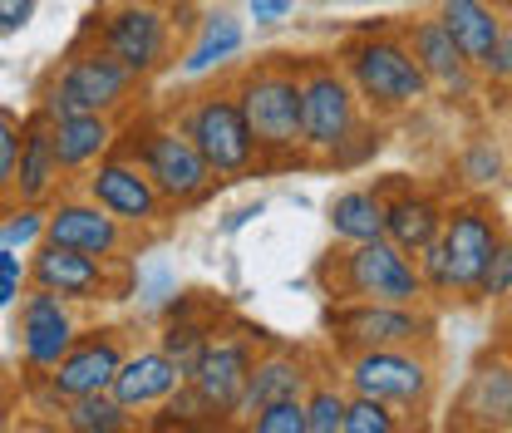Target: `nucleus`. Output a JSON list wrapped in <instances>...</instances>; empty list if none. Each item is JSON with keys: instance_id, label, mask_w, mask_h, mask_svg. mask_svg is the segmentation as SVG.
I'll return each mask as SVG.
<instances>
[{"instance_id": "1", "label": "nucleus", "mask_w": 512, "mask_h": 433, "mask_svg": "<svg viewBox=\"0 0 512 433\" xmlns=\"http://www.w3.org/2000/svg\"><path fill=\"white\" fill-rule=\"evenodd\" d=\"M365 114L370 109L360 104L340 60H301V158L330 168H355L370 158L380 133Z\"/></svg>"}, {"instance_id": "2", "label": "nucleus", "mask_w": 512, "mask_h": 433, "mask_svg": "<svg viewBox=\"0 0 512 433\" xmlns=\"http://www.w3.org/2000/svg\"><path fill=\"white\" fill-rule=\"evenodd\" d=\"M227 84H232L237 109L252 128L261 168L296 163L301 158V64L271 55V60L237 69Z\"/></svg>"}, {"instance_id": "3", "label": "nucleus", "mask_w": 512, "mask_h": 433, "mask_svg": "<svg viewBox=\"0 0 512 433\" xmlns=\"http://www.w3.org/2000/svg\"><path fill=\"white\" fill-rule=\"evenodd\" d=\"M138 84L143 79L133 69H124L89 35H79V45L40 79L35 114H45L50 124L64 119V114H124L133 104V94H138Z\"/></svg>"}, {"instance_id": "4", "label": "nucleus", "mask_w": 512, "mask_h": 433, "mask_svg": "<svg viewBox=\"0 0 512 433\" xmlns=\"http://www.w3.org/2000/svg\"><path fill=\"white\" fill-rule=\"evenodd\" d=\"M316 281L325 286L330 301H389V306H424V276L409 251H399L389 237L375 242H340L320 261Z\"/></svg>"}, {"instance_id": "5", "label": "nucleus", "mask_w": 512, "mask_h": 433, "mask_svg": "<svg viewBox=\"0 0 512 433\" xmlns=\"http://www.w3.org/2000/svg\"><path fill=\"white\" fill-rule=\"evenodd\" d=\"M340 379L350 394H370L399 409L404 424H424L439 394V360L434 345H380L340 355Z\"/></svg>"}, {"instance_id": "6", "label": "nucleus", "mask_w": 512, "mask_h": 433, "mask_svg": "<svg viewBox=\"0 0 512 433\" xmlns=\"http://www.w3.org/2000/svg\"><path fill=\"white\" fill-rule=\"evenodd\" d=\"M340 69L350 74L360 104L375 114V119H394V114H409L419 104L434 99V84L429 74L419 69V60L409 55L404 35H360L340 50Z\"/></svg>"}, {"instance_id": "7", "label": "nucleus", "mask_w": 512, "mask_h": 433, "mask_svg": "<svg viewBox=\"0 0 512 433\" xmlns=\"http://www.w3.org/2000/svg\"><path fill=\"white\" fill-rule=\"evenodd\" d=\"M188 10H163V5H148V0H109L84 35L94 45H104L138 79H153V74L173 69V60H178L183 30L192 25V20H183Z\"/></svg>"}, {"instance_id": "8", "label": "nucleus", "mask_w": 512, "mask_h": 433, "mask_svg": "<svg viewBox=\"0 0 512 433\" xmlns=\"http://www.w3.org/2000/svg\"><path fill=\"white\" fill-rule=\"evenodd\" d=\"M119 148L153 178V187L163 192V202L173 212L207 202L217 187V173L207 168L197 143L178 128V119H143V124L128 128V138H119Z\"/></svg>"}, {"instance_id": "9", "label": "nucleus", "mask_w": 512, "mask_h": 433, "mask_svg": "<svg viewBox=\"0 0 512 433\" xmlns=\"http://www.w3.org/2000/svg\"><path fill=\"white\" fill-rule=\"evenodd\" d=\"M178 128L197 143V153L207 158V168L217 173V183H232V178H247L261 168V153H256V138L242 109H237V94L232 84L222 89H197L192 99H183V109L173 114Z\"/></svg>"}, {"instance_id": "10", "label": "nucleus", "mask_w": 512, "mask_h": 433, "mask_svg": "<svg viewBox=\"0 0 512 433\" xmlns=\"http://www.w3.org/2000/svg\"><path fill=\"white\" fill-rule=\"evenodd\" d=\"M325 330L335 355L380 350V345H434L439 320L429 306H389V301H330Z\"/></svg>"}, {"instance_id": "11", "label": "nucleus", "mask_w": 512, "mask_h": 433, "mask_svg": "<svg viewBox=\"0 0 512 433\" xmlns=\"http://www.w3.org/2000/svg\"><path fill=\"white\" fill-rule=\"evenodd\" d=\"M84 197H94L109 217H119L128 232H158L168 227L173 207L163 202V192L153 187V178L128 158L124 148L104 153L89 173H84Z\"/></svg>"}, {"instance_id": "12", "label": "nucleus", "mask_w": 512, "mask_h": 433, "mask_svg": "<svg viewBox=\"0 0 512 433\" xmlns=\"http://www.w3.org/2000/svg\"><path fill=\"white\" fill-rule=\"evenodd\" d=\"M503 242V217L498 207L468 197V202H453L444 212V232H439V247L448 261V291L453 301H473L478 281H483V266L493 247Z\"/></svg>"}, {"instance_id": "13", "label": "nucleus", "mask_w": 512, "mask_h": 433, "mask_svg": "<svg viewBox=\"0 0 512 433\" xmlns=\"http://www.w3.org/2000/svg\"><path fill=\"white\" fill-rule=\"evenodd\" d=\"M256 350H261V330H212V340L202 345L197 365L188 370V384L222 414V424L242 419Z\"/></svg>"}, {"instance_id": "14", "label": "nucleus", "mask_w": 512, "mask_h": 433, "mask_svg": "<svg viewBox=\"0 0 512 433\" xmlns=\"http://www.w3.org/2000/svg\"><path fill=\"white\" fill-rule=\"evenodd\" d=\"M79 315L74 301H64L45 286H25L20 291V315H15V345L30 374H50L69 355V345L79 340Z\"/></svg>"}, {"instance_id": "15", "label": "nucleus", "mask_w": 512, "mask_h": 433, "mask_svg": "<svg viewBox=\"0 0 512 433\" xmlns=\"http://www.w3.org/2000/svg\"><path fill=\"white\" fill-rule=\"evenodd\" d=\"M30 286H45L74 306H89V301H119L124 286L114 281V261H99V256H84L74 247L60 242H40L30 251Z\"/></svg>"}, {"instance_id": "16", "label": "nucleus", "mask_w": 512, "mask_h": 433, "mask_svg": "<svg viewBox=\"0 0 512 433\" xmlns=\"http://www.w3.org/2000/svg\"><path fill=\"white\" fill-rule=\"evenodd\" d=\"M45 242H60L99 261H124V251H133V232L119 217H109L94 197L79 192V197H55L45 207Z\"/></svg>"}, {"instance_id": "17", "label": "nucleus", "mask_w": 512, "mask_h": 433, "mask_svg": "<svg viewBox=\"0 0 512 433\" xmlns=\"http://www.w3.org/2000/svg\"><path fill=\"white\" fill-rule=\"evenodd\" d=\"M124 355H128L124 330H119V325H94V330H79V340L69 345V355H64L50 374H40V379L60 394V404H69V399H79V394L109 389L119 365H124Z\"/></svg>"}, {"instance_id": "18", "label": "nucleus", "mask_w": 512, "mask_h": 433, "mask_svg": "<svg viewBox=\"0 0 512 433\" xmlns=\"http://www.w3.org/2000/svg\"><path fill=\"white\" fill-rule=\"evenodd\" d=\"M453 429H483V433L512 429V355L508 350H488L483 360H473V370H468L458 399H453Z\"/></svg>"}, {"instance_id": "19", "label": "nucleus", "mask_w": 512, "mask_h": 433, "mask_svg": "<svg viewBox=\"0 0 512 433\" xmlns=\"http://www.w3.org/2000/svg\"><path fill=\"white\" fill-rule=\"evenodd\" d=\"M399 35H404L409 55L419 60V69L429 74V84H434L439 94H448V99H473V94L483 89V74L463 60V50L453 45V35L444 30L439 15H419V20H409Z\"/></svg>"}, {"instance_id": "20", "label": "nucleus", "mask_w": 512, "mask_h": 433, "mask_svg": "<svg viewBox=\"0 0 512 433\" xmlns=\"http://www.w3.org/2000/svg\"><path fill=\"white\" fill-rule=\"evenodd\" d=\"M188 379V370L168 355V350H158V345H148V350H128L119 374H114V384H109V394L124 404L128 414L138 419V414H153L178 384Z\"/></svg>"}, {"instance_id": "21", "label": "nucleus", "mask_w": 512, "mask_h": 433, "mask_svg": "<svg viewBox=\"0 0 512 433\" xmlns=\"http://www.w3.org/2000/svg\"><path fill=\"white\" fill-rule=\"evenodd\" d=\"M444 212L448 207L429 187H409V183L384 187V237L399 251H409V256H419L429 242H439Z\"/></svg>"}, {"instance_id": "22", "label": "nucleus", "mask_w": 512, "mask_h": 433, "mask_svg": "<svg viewBox=\"0 0 512 433\" xmlns=\"http://www.w3.org/2000/svg\"><path fill=\"white\" fill-rule=\"evenodd\" d=\"M316 374H320V365L306 350H296V345H266V350H256L247 399H242V419L256 414L261 404H271V399H306V389H311Z\"/></svg>"}, {"instance_id": "23", "label": "nucleus", "mask_w": 512, "mask_h": 433, "mask_svg": "<svg viewBox=\"0 0 512 433\" xmlns=\"http://www.w3.org/2000/svg\"><path fill=\"white\" fill-rule=\"evenodd\" d=\"M434 15L444 20V30L453 35V45L463 50V60L473 64L478 74H488V64L498 60L503 35H508L503 10H493L488 0H439Z\"/></svg>"}, {"instance_id": "24", "label": "nucleus", "mask_w": 512, "mask_h": 433, "mask_svg": "<svg viewBox=\"0 0 512 433\" xmlns=\"http://www.w3.org/2000/svg\"><path fill=\"white\" fill-rule=\"evenodd\" d=\"M50 138H55V158H60L64 178H79L104 153L119 148V114H64L50 124Z\"/></svg>"}, {"instance_id": "25", "label": "nucleus", "mask_w": 512, "mask_h": 433, "mask_svg": "<svg viewBox=\"0 0 512 433\" xmlns=\"http://www.w3.org/2000/svg\"><path fill=\"white\" fill-rule=\"evenodd\" d=\"M64 183V168L55 158V138H50V119L30 114L25 119V138H20V168H15V202H55Z\"/></svg>"}, {"instance_id": "26", "label": "nucleus", "mask_w": 512, "mask_h": 433, "mask_svg": "<svg viewBox=\"0 0 512 433\" xmlns=\"http://www.w3.org/2000/svg\"><path fill=\"white\" fill-rule=\"evenodd\" d=\"M242 45H247V25L232 15V10H207L202 20H197V40L188 45V55H183V74L197 79V74H207V69H222L227 60H237L242 55Z\"/></svg>"}, {"instance_id": "27", "label": "nucleus", "mask_w": 512, "mask_h": 433, "mask_svg": "<svg viewBox=\"0 0 512 433\" xmlns=\"http://www.w3.org/2000/svg\"><path fill=\"white\" fill-rule=\"evenodd\" d=\"M325 222H330V237L335 242H375L384 237V187H345L330 197L325 207Z\"/></svg>"}, {"instance_id": "28", "label": "nucleus", "mask_w": 512, "mask_h": 433, "mask_svg": "<svg viewBox=\"0 0 512 433\" xmlns=\"http://www.w3.org/2000/svg\"><path fill=\"white\" fill-rule=\"evenodd\" d=\"M60 424L69 433H124V429H133V414H128L109 389H99V394L69 399L60 409Z\"/></svg>"}, {"instance_id": "29", "label": "nucleus", "mask_w": 512, "mask_h": 433, "mask_svg": "<svg viewBox=\"0 0 512 433\" xmlns=\"http://www.w3.org/2000/svg\"><path fill=\"white\" fill-rule=\"evenodd\" d=\"M345 409H350L345 379L320 370L306 389V433H345Z\"/></svg>"}, {"instance_id": "30", "label": "nucleus", "mask_w": 512, "mask_h": 433, "mask_svg": "<svg viewBox=\"0 0 512 433\" xmlns=\"http://www.w3.org/2000/svg\"><path fill=\"white\" fill-rule=\"evenodd\" d=\"M453 168H458V178L468 187H498L508 178V148L493 133H473L463 143V153L453 158Z\"/></svg>"}, {"instance_id": "31", "label": "nucleus", "mask_w": 512, "mask_h": 433, "mask_svg": "<svg viewBox=\"0 0 512 433\" xmlns=\"http://www.w3.org/2000/svg\"><path fill=\"white\" fill-rule=\"evenodd\" d=\"M153 429H222V414L183 379V384L153 409Z\"/></svg>"}, {"instance_id": "32", "label": "nucleus", "mask_w": 512, "mask_h": 433, "mask_svg": "<svg viewBox=\"0 0 512 433\" xmlns=\"http://www.w3.org/2000/svg\"><path fill=\"white\" fill-rule=\"evenodd\" d=\"M207 340H212V320H202V315H192V310L173 306L168 325H163V335H158V350H168L183 370H192Z\"/></svg>"}, {"instance_id": "33", "label": "nucleus", "mask_w": 512, "mask_h": 433, "mask_svg": "<svg viewBox=\"0 0 512 433\" xmlns=\"http://www.w3.org/2000/svg\"><path fill=\"white\" fill-rule=\"evenodd\" d=\"M45 242V207L35 202H10V212L0 217V247H40Z\"/></svg>"}, {"instance_id": "34", "label": "nucleus", "mask_w": 512, "mask_h": 433, "mask_svg": "<svg viewBox=\"0 0 512 433\" xmlns=\"http://www.w3.org/2000/svg\"><path fill=\"white\" fill-rule=\"evenodd\" d=\"M399 429H404L399 409H389L384 399H370V394H350L345 433H399Z\"/></svg>"}, {"instance_id": "35", "label": "nucleus", "mask_w": 512, "mask_h": 433, "mask_svg": "<svg viewBox=\"0 0 512 433\" xmlns=\"http://www.w3.org/2000/svg\"><path fill=\"white\" fill-rule=\"evenodd\" d=\"M20 138H25V119L15 109L0 104V207L15 202V168H20Z\"/></svg>"}, {"instance_id": "36", "label": "nucleus", "mask_w": 512, "mask_h": 433, "mask_svg": "<svg viewBox=\"0 0 512 433\" xmlns=\"http://www.w3.org/2000/svg\"><path fill=\"white\" fill-rule=\"evenodd\" d=\"M508 296H512V232H503V242L493 247L488 266H483V281H478L473 301H488V306H498V301H508Z\"/></svg>"}, {"instance_id": "37", "label": "nucleus", "mask_w": 512, "mask_h": 433, "mask_svg": "<svg viewBox=\"0 0 512 433\" xmlns=\"http://www.w3.org/2000/svg\"><path fill=\"white\" fill-rule=\"evenodd\" d=\"M252 433H306V399H271L247 414Z\"/></svg>"}, {"instance_id": "38", "label": "nucleus", "mask_w": 512, "mask_h": 433, "mask_svg": "<svg viewBox=\"0 0 512 433\" xmlns=\"http://www.w3.org/2000/svg\"><path fill=\"white\" fill-rule=\"evenodd\" d=\"M483 84L488 89H498L503 99L512 104V25H508V35H503V50H498V60L488 64V74H483Z\"/></svg>"}, {"instance_id": "39", "label": "nucleus", "mask_w": 512, "mask_h": 433, "mask_svg": "<svg viewBox=\"0 0 512 433\" xmlns=\"http://www.w3.org/2000/svg\"><path fill=\"white\" fill-rule=\"evenodd\" d=\"M35 5L40 0H0V35H20L35 20Z\"/></svg>"}, {"instance_id": "40", "label": "nucleus", "mask_w": 512, "mask_h": 433, "mask_svg": "<svg viewBox=\"0 0 512 433\" xmlns=\"http://www.w3.org/2000/svg\"><path fill=\"white\" fill-rule=\"evenodd\" d=\"M247 10H252L256 25H281L296 10V0H247Z\"/></svg>"}, {"instance_id": "41", "label": "nucleus", "mask_w": 512, "mask_h": 433, "mask_svg": "<svg viewBox=\"0 0 512 433\" xmlns=\"http://www.w3.org/2000/svg\"><path fill=\"white\" fill-rule=\"evenodd\" d=\"M20 291H25V281H10V276H0V310H15Z\"/></svg>"}, {"instance_id": "42", "label": "nucleus", "mask_w": 512, "mask_h": 433, "mask_svg": "<svg viewBox=\"0 0 512 433\" xmlns=\"http://www.w3.org/2000/svg\"><path fill=\"white\" fill-rule=\"evenodd\" d=\"M148 5H163V10H188V5H197V0H148Z\"/></svg>"}, {"instance_id": "43", "label": "nucleus", "mask_w": 512, "mask_h": 433, "mask_svg": "<svg viewBox=\"0 0 512 433\" xmlns=\"http://www.w3.org/2000/svg\"><path fill=\"white\" fill-rule=\"evenodd\" d=\"M493 10H503V15H512V0H488Z\"/></svg>"}, {"instance_id": "44", "label": "nucleus", "mask_w": 512, "mask_h": 433, "mask_svg": "<svg viewBox=\"0 0 512 433\" xmlns=\"http://www.w3.org/2000/svg\"><path fill=\"white\" fill-rule=\"evenodd\" d=\"M503 350H508V355H512V325H508V335H503Z\"/></svg>"}, {"instance_id": "45", "label": "nucleus", "mask_w": 512, "mask_h": 433, "mask_svg": "<svg viewBox=\"0 0 512 433\" xmlns=\"http://www.w3.org/2000/svg\"><path fill=\"white\" fill-rule=\"evenodd\" d=\"M0 429H5V419H0Z\"/></svg>"}]
</instances>
